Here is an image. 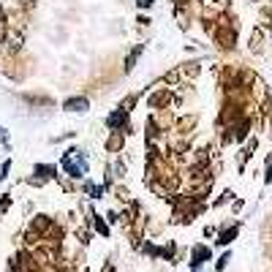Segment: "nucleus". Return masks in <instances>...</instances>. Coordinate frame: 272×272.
<instances>
[{"mask_svg":"<svg viewBox=\"0 0 272 272\" xmlns=\"http://www.w3.org/2000/svg\"><path fill=\"white\" fill-rule=\"evenodd\" d=\"M87 166H90V161H87L85 150L71 147V150L63 153V169H66L74 180H82V177H85V174H87Z\"/></svg>","mask_w":272,"mask_h":272,"instance_id":"nucleus-1","label":"nucleus"},{"mask_svg":"<svg viewBox=\"0 0 272 272\" xmlns=\"http://www.w3.org/2000/svg\"><path fill=\"white\" fill-rule=\"evenodd\" d=\"M210 256H212V251H210L207 245H196L194 251H191V267L199 269L204 261H210Z\"/></svg>","mask_w":272,"mask_h":272,"instance_id":"nucleus-2","label":"nucleus"},{"mask_svg":"<svg viewBox=\"0 0 272 272\" xmlns=\"http://www.w3.org/2000/svg\"><path fill=\"white\" fill-rule=\"evenodd\" d=\"M63 109H68V112H87V109H90V101H87L85 95H76V98H66Z\"/></svg>","mask_w":272,"mask_h":272,"instance_id":"nucleus-3","label":"nucleus"},{"mask_svg":"<svg viewBox=\"0 0 272 272\" xmlns=\"http://www.w3.org/2000/svg\"><path fill=\"white\" fill-rule=\"evenodd\" d=\"M125 123H128V115H125V112H123V109L112 112V115L106 117V125H109V128H123Z\"/></svg>","mask_w":272,"mask_h":272,"instance_id":"nucleus-4","label":"nucleus"},{"mask_svg":"<svg viewBox=\"0 0 272 272\" xmlns=\"http://www.w3.org/2000/svg\"><path fill=\"white\" fill-rule=\"evenodd\" d=\"M237 231H239V226H231V229H226V231H221V237H218V245H229L231 239L237 237Z\"/></svg>","mask_w":272,"mask_h":272,"instance_id":"nucleus-5","label":"nucleus"},{"mask_svg":"<svg viewBox=\"0 0 272 272\" xmlns=\"http://www.w3.org/2000/svg\"><path fill=\"white\" fill-rule=\"evenodd\" d=\"M229 259H231V253H223L221 259H218V264H215V269L223 272V269H226V264H229Z\"/></svg>","mask_w":272,"mask_h":272,"instance_id":"nucleus-6","label":"nucleus"},{"mask_svg":"<svg viewBox=\"0 0 272 272\" xmlns=\"http://www.w3.org/2000/svg\"><path fill=\"white\" fill-rule=\"evenodd\" d=\"M36 172L41 174V177H52V174H55V166H38Z\"/></svg>","mask_w":272,"mask_h":272,"instance_id":"nucleus-7","label":"nucleus"},{"mask_svg":"<svg viewBox=\"0 0 272 272\" xmlns=\"http://www.w3.org/2000/svg\"><path fill=\"white\" fill-rule=\"evenodd\" d=\"M95 229H98L101 234H109V229H106V223H103V221H95Z\"/></svg>","mask_w":272,"mask_h":272,"instance_id":"nucleus-8","label":"nucleus"},{"mask_svg":"<svg viewBox=\"0 0 272 272\" xmlns=\"http://www.w3.org/2000/svg\"><path fill=\"white\" fill-rule=\"evenodd\" d=\"M136 6H139V9H150V6H153V0H136Z\"/></svg>","mask_w":272,"mask_h":272,"instance_id":"nucleus-9","label":"nucleus"},{"mask_svg":"<svg viewBox=\"0 0 272 272\" xmlns=\"http://www.w3.org/2000/svg\"><path fill=\"white\" fill-rule=\"evenodd\" d=\"M267 182H272V164H269V174H267Z\"/></svg>","mask_w":272,"mask_h":272,"instance_id":"nucleus-10","label":"nucleus"},{"mask_svg":"<svg viewBox=\"0 0 272 272\" xmlns=\"http://www.w3.org/2000/svg\"><path fill=\"white\" fill-rule=\"evenodd\" d=\"M191 272H199V269H191Z\"/></svg>","mask_w":272,"mask_h":272,"instance_id":"nucleus-11","label":"nucleus"}]
</instances>
